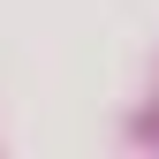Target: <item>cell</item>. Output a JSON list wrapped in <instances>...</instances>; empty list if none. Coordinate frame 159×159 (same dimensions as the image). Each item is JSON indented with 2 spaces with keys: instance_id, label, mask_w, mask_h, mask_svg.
<instances>
[]
</instances>
